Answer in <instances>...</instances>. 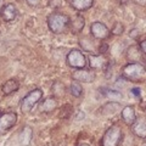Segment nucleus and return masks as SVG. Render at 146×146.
Instances as JSON below:
<instances>
[{"label": "nucleus", "instance_id": "obj_1", "mask_svg": "<svg viewBox=\"0 0 146 146\" xmlns=\"http://www.w3.org/2000/svg\"><path fill=\"white\" fill-rule=\"evenodd\" d=\"M70 23V17L61 12H52L48 17V26L52 33H62Z\"/></svg>", "mask_w": 146, "mask_h": 146}, {"label": "nucleus", "instance_id": "obj_2", "mask_svg": "<svg viewBox=\"0 0 146 146\" xmlns=\"http://www.w3.org/2000/svg\"><path fill=\"white\" fill-rule=\"evenodd\" d=\"M123 78L128 80H141L146 77V68L139 62H130L127 66L123 67L122 70Z\"/></svg>", "mask_w": 146, "mask_h": 146}, {"label": "nucleus", "instance_id": "obj_3", "mask_svg": "<svg viewBox=\"0 0 146 146\" xmlns=\"http://www.w3.org/2000/svg\"><path fill=\"white\" fill-rule=\"evenodd\" d=\"M123 136V131L118 125H113L111 128H108L106 130V133L102 136L101 145L102 146H118V144L121 143Z\"/></svg>", "mask_w": 146, "mask_h": 146}, {"label": "nucleus", "instance_id": "obj_4", "mask_svg": "<svg viewBox=\"0 0 146 146\" xmlns=\"http://www.w3.org/2000/svg\"><path fill=\"white\" fill-rule=\"evenodd\" d=\"M42 96H43V91L40 89H34V90H32L31 93H28L21 102L22 112L23 113L29 112L34 107V105H36L39 102V100L42 99Z\"/></svg>", "mask_w": 146, "mask_h": 146}, {"label": "nucleus", "instance_id": "obj_5", "mask_svg": "<svg viewBox=\"0 0 146 146\" xmlns=\"http://www.w3.org/2000/svg\"><path fill=\"white\" fill-rule=\"evenodd\" d=\"M67 63L73 68L82 70L86 66V58L80 50H71L67 55Z\"/></svg>", "mask_w": 146, "mask_h": 146}, {"label": "nucleus", "instance_id": "obj_6", "mask_svg": "<svg viewBox=\"0 0 146 146\" xmlns=\"http://www.w3.org/2000/svg\"><path fill=\"white\" fill-rule=\"evenodd\" d=\"M17 122V116L13 112H7L0 116V135L5 134L7 130L16 124Z\"/></svg>", "mask_w": 146, "mask_h": 146}, {"label": "nucleus", "instance_id": "obj_7", "mask_svg": "<svg viewBox=\"0 0 146 146\" xmlns=\"http://www.w3.org/2000/svg\"><path fill=\"white\" fill-rule=\"evenodd\" d=\"M73 79L74 80H78V82H83V83H91L94 79H95V73L90 70H77L73 72Z\"/></svg>", "mask_w": 146, "mask_h": 146}, {"label": "nucleus", "instance_id": "obj_8", "mask_svg": "<svg viewBox=\"0 0 146 146\" xmlns=\"http://www.w3.org/2000/svg\"><path fill=\"white\" fill-rule=\"evenodd\" d=\"M89 63H90V67L93 68V70H106L108 67V60L102 54L91 55L89 57Z\"/></svg>", "mask_w": 146, "mask_h": 146}, {"label": "nucleus", "instance_id": "obj_9", "mask_svg": "<svg viewBox=\"0 0 146 146\" xmlns=\"http://www.w3.org/2000/svg\"><path fill=\"white\" fill-rule=\"evenodd\" d=\"M90 32L95 39H106L108 36V28L101 22H94L90 27Z\"/></svg>", "mask_w": 146, "mask_h": 146}, {"label": "nucleus", "instance_id": "obj_10", "mask_svg": "<svg viewBox=\"0 0 146 146\" xmlns=\"http://www.w3.org/2000/svg\"><path fill=\"white\" fill-rule=\"evenodd\" d=\"M85 26V20L83 16L80 15H76L73 16V18H70V23H68V27L73 34H78L79 32L83 31Z\"/></svg>", "mask_w": 146, "mask_h": 146}, {"label": "nucleus", "instance_id": "obj_11", "mask_svg": "<svg viewBox=\"0 0 146 146\" xmlns=\"http://www.w3.org/2000/svg\"><path fill=\"white\" fill-rule=\"evenodd\" d=\"M0 16L4 21L6 22H10V21H13L15 18L17 17V9L13 4H6L4 5L1 11H0Z\"/></svg>", "mask_w": 146, "mask_h": 146}, {"label": "nucleus", "instance_id": "obj_12", "mask_svg": "<svg viewBox=\"0 0 146 146\" xmlns=\"http://www.w3.org/2000/svg\"><path fill=\"white\" fill-rule=\"evenodd\" d=\"M133 131L139 138L145 139L146 138V117H139L133 124Z\"/></svg>", "mask_w": 146, "mask_h": 146}, {"label": "nucleus", "instance_id": "obj_13", "mask_svg": "<svg viewBox=\"0 0 146 146\" xmlns=\"http://www.w3.org/2000/svg\"><path fill=\"white\" fill-rule=\"evenodd\" d=\"M125 56L128 60L131 62H139V61H141V58H143V50L139 46H136V45H131V46L128 48Z\"/></svg>", "mask_w": 146, "mask_h": 146}, {"label": "nucleus", "instance_id": "obj_14", "mask_svg": "<svg viewBox=\"0 0 146 146\" xmlns=\"http://www.w3.org/2000/svg\"><path fill=\"white\" fill-rule=\"evenodd\" d=\"M122 119L127 123L128 125H133L134 122L136 121V115H135V110L131 106H125L122 110Z\"/></svg>", "mask_w": 146, "mask_h": 146}, {"label": "nucleus", "instance_id": "obj_15", "mask_svg": "<svg viewBox=\"0 0 146 146\" xmlns=\"http://www.w3.org/2000/svg\"><path fill=\"white\" fill-rule=\"evenodd\" d=\"M94 4V0H71V5L77 11H85L90 9Z\"/></svg>", "mask_w": 146, "mask_h": 146}, {"label": "nucleus", "instance_id": "obj_16", "mask_svg": "<svg viewBox=\"0 0 146 146\" xmlns=\"http://www.w3.org/2000/svg\"><path fill=\"white\" fill-rule=\"evenodd\" d=\"M57 107V101L54 98H46L40 104V111L42 112H51Z\"/></svg>", "mask_w": 146, "mask_h": 146}, {"label": "nucleus", "instance_id": "obj_17", "mask_svg": "<svg viewBox=\"0 0 146 146\" xmlns=\"http://www.w3.org/2000/svg\"><path fill=\"white\" fill-rule=\"evenodd\" d=\"M18 88H20V84H18V82L16 79H9L3 85V93L5 95H10L12 93H15V91H17Z\"/></svg>", "mask_w": 146, "mask_h": 146}, {"label": "nucleus", "instance_id": "obj_18", "mask_svg": "<svg viewBox=\"0 0 146 146\" xmlns=\"http://www.w3.org/2000/svg\"><path fill=\"white\" fill-rule=\"evenodd\" d=\"M119 107H121V105L118 102H108L102 107V113L110 116V115H112V113H115L116 111H118Z\"/></svg>", "mask_w": 146, "mask_h": 146}, {"label": "nucleus", "instance_id": "obj_19", "mask_svg": "<svg viewBox=\"0 0 146 146\" xmlns=\"http://www.w3.org/2000/svg\"><path fill=\"white\" fill-rule=\"evenodd\" d=\"M71 94L74 98H80L82 94H83V88L80 86V84L78 83V80L73 82L71 84Z\"/></svg>", "mask_w": 146, "mask_h": 146}, {"label": "nucleus", "instance_id": "obj_20", "mask_svg": "<svg viewBox=\"0 0 146 146\" xmlns=\"http://www.w3.org/2000/svg\"><path fill=\"white\" fill-rule=\"evenodd\" d=\"M100 93L102 95H105L106 98H122V94L117 90H111V89H107V88H102L100 89Z\"/></svg>", "mask_w": 146, "mask_h": 146}, {"label": "nucleus", "instance_id": "obj_21", "mask_svg": "<svg viewBox=\"0 0 146 146\" xmlns=\"http://www.w3.org/2000/svg\"><path fill=\"white\" fill-rule=\"evenodd\" d=\"M52 93L55 96H61V95L65 94V86H63L60 82H56L52 85Z\"/></svg>", "mask_w": 146, "mask_h": 146}, {"label": "nucleus", "instance_id": "obj_22", "mask_svg": "<svg viewBox=\"0 0 146 146\" xmlns=\"http://www.w3.org/2000/svg\"><path fill=\"white\" fill-rule=\"evenodd\" d=\"M80 45L83 46L84 50H86V51H91V50L95 49V45L93 43V40L91 39H88V38H84L80 40Z\"/></svg>", "mask_w": 146, "mask_h": 146}, {"label": "nucleus", "instance_id": "obj_23", "mask_svg": "<svg viewBox=\"0 0 146 146\" xmlns=\"http://www.w3.org/2000/svg\"><path fill=\"white\" fill-rule=\"evenodd\" d=\"M123 25L119 23V22H116L115 26H113V28H112V34H115V35H121L123 33Z\"/></svg>", "mask_w": 146, "mask_h": 146}, {"label": "nucleus", "instance_id": "obj_24", "mask_svg": "<svg viewBox=\"0 0 146 146\" xmlns=\"http://www.w3.org/2000/svg\"><path fill=\"white\" fill-rule=\"evenodd\" d=\"M49 5L52 9H57L61 5V0H49Z\"/></svg>", "mask_w": 146, "mask_h": 146}, {"label": "nucleus", "instance_id": "obj_25", "mask_svg": "<svg viewBox=\"0 0 146 146\" xmlns=\"http://www.w3.org/2000/svg\"><path fill=\"white\" fill-rule=\"evenodd\" d=\"M107 49H108V45L104 42V43L99 46V52H100V54H105V52L107 51Z\"/></svg>", "mask_w": 146, "mask_h": 146}, {"label": "nucleus", "instance_id": "obj_26", "mask_svg": "<svg viewBox=\"0 0 146 146\" xmlns=\"http://www.w3.org/2000/svg\"><path fill=\"white\" fill-rule=\"evenodd\" d=\"M26 1H27V4H28L29 6H36L39 4L40 0H26Z\"/></svg>", "mask_w": 146, "mask_h": 146}, {"label": "nucleus", "instance_id": "obj_27", "mask_svg": "<svg viewBox=\"0 0 146 146\" xmlns=\"http://www.w3.org/2000/svg\"><path fill=\"white\" fill-rule=\"evenodd\" d=\"M140 49L143 50V52H144V54H146V39L143 40V42L140 43Z\"/></svg>", "mask_w": 146, "mask_h": 146}, {"label": "nucleus", "instance_id": "obj_28", "mask_svg": "<svg viewBox=\"0 0 146 146\" xmlns=\"http://www.w3.org/2000/svg\"><path fill=\"white\" fill-rule=\"evenodd\" d=\"M131 94H134L135 96H139V95H140V90L134 88V89H131Z\"/></svg>", "mask_w": 146, "mask_h": 146}, {"label": "nucleus", "instance_id": "obj_29", "mask_svg": "<svg viewBox=\"0 0 146 146\" xmlns=\"http://www.w3.org/2000/svg\"><path fill=\"white\" fill-rule=\"evenodd\" d=\"M141 107H143V110H144V111L146 112V101H144L143 104H141Z\"/></svg>", "mask_w": 146, "mask_h": 146}, {"label": "nucleus", "instance_id": "obj_30", "mask_svg": "<svg viewBox=\"0 0 146 146\" xmlns=\"http://www.w3.org/2000/svg\"><path fill=\"white\" fill-rule=\"evenodd\" d=\"M1 9H3V0H0V11H1Z\"/></svg>", "mask_w": 146, "mask_h": 146}, {"label": "nucleus", "instance_id": "obj_31", "mask_svg": "<svg viewBox=\"0 0 146 146\" xmlns=\"http://www.w3.org/2000/svg\"><path fill=\"white\" fill-rule=\"evenodd\" d=\"M79 146H89V145H86V144H82V145H79Z\"/></svg>", "mask_w": 146, "mask_h": 146}, {"label": "nucleus", "instance_id": "obj_32", "mask_svg": "<svg viewBox=\"0 0 146 146\" xmlns=\"http://www.w3.org/2000/svg\"><path fill=\"white\" fill-rule=\"evenodd\" d=\"M143 146H146V143H144V144H143Z\"/></svg>", "mask_w": 146, "mask_h": 146}]
</instances>
